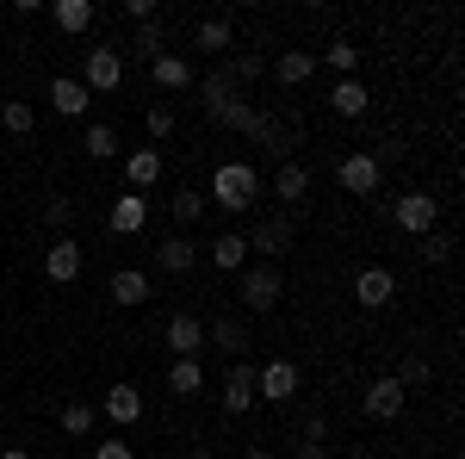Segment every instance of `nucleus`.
<instances>
[{"label":"nucleus","mask_w":465,"mask_h":459,"mask_svg":"<svg viewBox=\"0 0 465 459\" xmlns=\"http://www.w3.org/2000/svg\"><path fill=\"white\" fill-rule=\"evenodd\" d=\"M254 193H261V175H254L249 162H217L205 205H223V212H249V205H254Z\"/></svg>","instance_id":"f257e3e1"},{"label":"nucleus","mask_w":465,"mask_h":459,"mask_svg":"<svg viewBox=\"0 0 465 459\" xmlns=\"http://www.w3.org/2000/svg\"><path fill=\"white\" fill-rule=\"evenodd\" d=\"M280 298H286V274H280L273 261H249V267H242V304H249V311H273Z\"/></svg>","instance_id":"f03ea898"},{"label":"nucleus","mask_w":465,"mask_h":459,"mask_svg":"<svg viewBox=\"0 0 465 459\" xmlns=\"http://www.w3.org/2000/svg\"><path fill=\"white\" fill-rule=\"evenodd\" d=\"M391 217H397V230H410V236H434V224H440V199H429L422 186L416 193H403L391 205Z\"/></svg>","instance_id":"7ed1b4c3"},{"label":"nucleus","mask_w":465,"mask_h":459,"mask_svg":"<svg viewBox=\"0 0 465 459\" xmlns=\"http://www.w3.org/2000/svg\"><path fill=\"white\" fill-rule=\"evenodd\" d=\"M118 81H124V50H87V69H81V87H87V94H112V87H118Z\"/></svg>","instance_id":"20e7f679"},{"label":"nucleus","mask_w":465,"mask_h":459,"mask_svg":"<svg viewBox=\"0 0 465 459\" xmlns=\"http://www.w3.org/2000/svg\"><path fill=\"white\" fill-rule=\"evenodd\" d=\"M335 180H341V193L372 199V193H379V180H385V162H379V155H348V162L335 168Z\"/></svg>","instance_id":"39448f33"},{"label":"nucleus","mask_w":465,"mask_h":459,"mask_svg":"<svg viewBox=\"0 0 465 459\" xmlns=\"http://www.w3.org/2000/svg\"><path fill=\"white\" fill-rule=\"evenodd\" d=\"M403 404H410V391L397 385V373H385V379H372V385H366V416H372V423H397V416H403Z\"/></svg>","instance_id":"423d86ee"},{"label":"nucleus","mask_w":465,"mask_h":459,"mask_svg":"<svg viewBox=\"0 0 465 459\" xmlns=\"http://www.w3.org/2000/svg\"><path fill=\"white\" fill-rule=\"evenodd\" d=\"M81 267H87V248L74 243V236H56L50 254H44V274H50L56 285H74V280H81Z\"/></svg>","instance_id":"0eeeda50"},{"label":"nucleus","mask_w":465,"mask_h":459,"mask_svg":"<svg viewBox=\"0 0 465 459\" xmlns=\"http://www.w3.org/2000/svg\"><path fill=\"white\" fill-rule=\"evenodd\" d=\"M199 254L212 261L217 274H242V267H249V236H242V230H223V236H212Z\"/></svg>","instance_id":"6e6552de"},{"label":"nucleus","mask_w":465,"mask_h":459,"mask_svg":"<svg viewBox=\"0 0 465 459\" xmlns=\"http://www.w3.org/2000/svg\"><path fill=\"white\" fill-rule=\"evenodd\" d=\"M254 397H273V404L298 397V366H292V360H267V366H254Z\"/></svg>","instance_id":"1a4fd4ad"},{"label":"nucleus","mask_w":465,"mask_h":459,"mask_svg":"<svg viewBox=\"0 0 465 459\" xmlns=\"http://www.w3.org/2000/svg\"><path fill=\"white\" fill-rule=\"evenodd\" d=\"M254 404H261V397H254V366L236 360V366L223 373V410H230V416H249Z\"/></svg>","instance_id":"9d476101"},{"label":"nucleus","mask_w":465,"mask_h":459,"mask_svg":"<svg viewBox=\"0 0 465 459\" xmlns=\"http://www.w3.org/2000/svg\"><path fill=\"white\" fill-rule=\"evenodd\" d=\"M354 298L366 304V311H385L397 298V280H391V267H360V280H354Z\"/></svg>","instance_id":"9b49d317"},{"label":"nucleus","mask_w":465,"mask_h":459,"mask_svg":"<svg viewBox=\"0 0 465 459\" xmlns=\"http://www.w3.org/2000/svg\"><path fill=\"white\" fill-rule=\"evenodd\" d=\"M149 75H155V87H162V94H193V87H199L193 63H186V56H174V50H168V56H155V63H149Z\"/></svg>","instance_id":"f8f14e48"},{"label":"nucleus","mask_w":465,"mask_h":459,"mask_svg":"<svg viewBox=\"0 0 465 459\" xmlns=\"http://www.w3.org/2000/svg\"><path fill=\"white\" fill-rule=\"evenodd\" d=\"M162 180V149H124V193H149Z\"/></svg>","instance_id":"ddd939ff"},{"label":"nucleus","mask_w":465,"mask_h":459,"mask_svg":"<svg viewBox=\"0 0 465 459\" xmlns=\"http://www.w3.org/2000/svg\"><path fill=\"white\" fill-rule=\"evenodd\" d=\"M193 44H199L205 56H230V50H236V25H230L223 13H205V19L193 25Z\"/></svg>","instance_id":"4468645a"},{"label":"nucleus","mask_w":465,"mask_h":459,"mask_svg":"<svg viewBox=\"0 0 465 459\" xmlns=\"http://www.w3.org/2000/svg\"><path fill=\"white\" fill-rule=\"evenodd\" d=\"M155 267H162V274H193V267H199V243H193L186 230H174L168 243H155Z\"/></svg>","instance_id":"2eb2a0df"},{"label":"nucleus","mask_w":465,"mask_h":459,"mask_svg":"<svg viewBox=\"0 0 465 459\" xmlns=\"http://www.w3.org/2000/svg\"><path fill=\"white\" fill-rule=\"evenodd\" d=\"M168 348H174V360H199V348H205V323L193 317V311H180V317L168 323Z\"/></svg>","instance_id":"dca6fc26"},{"label":"nucleus","mask_w":465,"mask_h":459,"mask_svg":"<svg viewBox=\"0 0 465 459\" xmlns=\"http://www.w3.org/2000/svg\"><path fill=\"white\" fill-rule=\"evenodd\" d=\"M112 236H137V230H143L149 224V199L143 193H124V199H112Z\"/></svg>","instance_id":"f3484780"},{"label":"nucleus","mask_w":465,"mask_h":459,"mask_svg":"<svg viewBox=\"0 0 465 459\" xmlns=\"http://www.w3.org/2000/svg\"><path fill=\"white\" fill-rule=\"evenodd\" d=\"M106 292H112V304H124V311H137V304H149V274H143V267H118Z\"/></svg>","instance_id":"a211bd4d"},{"label":"nucleus","mask_w":465,"mask_h":459,"mask_svg":"<svg viewBox=\"0 0 465 459\" xmlns=\"http://www.w3.org/2000/svg\"><path fill=\"white\" fill-rule=\"evenodd\" d=\"M100 410H106V416H112V423H118V428L143 423V391H137V385H112V391H106V404H100Z\"/></svg>","instance_id":"6ab92c4d"},{"label":"nucleus","mask_w":465,"mask_h":459,"mask_svg":"<svg viewBox=\"0 0 465 459\" xmlns=\"http://www.w3.org/2000/svg\"><path fill=\"white\" fill-rule=\"evenodd\" d=\"M50 106L63 112V118H81V112L94 106V94H87L74 75H56V81H50Z\"/></svg>","instance_id":"aec40b11"},{"label":"nucleus","mask_w":465,"mask_h":459,"mask_svg":"<svg viewBox=\"0 0 465 459\" xmlns=\"http://www.w3.org/2000/svg\"><path fill=\"white\" fill-rule=\"evenodd\" d=\"M273 75H280V87H304L317 75V50H280L273 56Z\"/></svg>","instance_id":"412c9836"},{"label":"nucleus","mask_w":465,"mask_h":459,"mask_svg":"<svg viewBox=\"0 0 465 459\" xmlns=\"http://www.w3.org/2000/svg\"><path fill=\"white\" fill-rule=\"evenodd\" d=\"M292 248V230L280 224V217H267V224H254V236H249V254H267V261H280Z\"/></svg>","instance_id":"4be33fe9"},{"label":"nucleus","mask_w":465,"mask_h":459,"mask_svg":"<svg viewBox=\"0 0 465 459\" xmlns=\"http://www.w3.org/2000/svg\"><path fill=\"white\" fill-rule=\"evenodd\" d=\"M329 106H335V118H360V112L372 106V94H366V81H335L329 87Z\"/></svg>","instance_id":"5701e85b"},{"label":"nucleus","mask_w":465,"mask_h":459,"mask_svg":"<svg viewBox=\"0 0 465 459\" xmlns=\"http://www.w3.org/2000/svg\"><path fill=\"white\" fill-rule=\"evenodd\" d=\"M50 19H56L69 37H81L87 25H94V0H56V6H50Z\"/></svg>","instance_id":"b1692460"},{"label":"nucleus","mask_w":465,"mask_h":459,"mask_svg":"<svg viewBox=\"0 0 465 459\" xmlns=\"http://www.w3.org/2000/svg\"><path fill=\"white\" fill-rule=\"evenodd\" d=\"M205 342H217L223 354H242V348H249V323H242V317H217L212 329H205Z\"/></svg>","instance_id":"393cba45"},{"label":"nucleus","mask_w":465,"mask_h":459,"mask_svg":"<svg viewBox=\"0 0 465 459\" xmlns=\"http://www.w3.org/2000/svg\"><path fill=\"white\" fill-rule=\"evenodd\" d=\"M131 56H143V63H155V56H168V25H162V19H149V25H137V37H131Z\"/></svg>","instance_id":"a878e982"},{"label":"nucleus","mask_w":465,"mask_h":459,"mask_svg":"<svg viewBox=\"0 0 465 459\" xmlns=\"http://www.w3.org/2000/svg\"><path fill=\"white\" fill-rule=\"evenodd\" d=\"M273 193H280V199H304V193H311V168H304V162H280V168H273Z\"/></svg>","instance_id":"bb28decb"},{"label":"nucleus","mask_w":465,"mask_h":459,"mask_svg":"<svg viewBox=\"0 0 465 459\" xmlns=\"http://www.w3.org/2000/svg\"><path fill=\"white\" fill-rule=\"evenodd\" d=\"M168 391H174V397H199V391H205V366H199V360H174V366H168Z\"/></svg>","instance_id":"cd10ccee"},{"label":"nucleus","mask_w":465,"mask_h":459,"mask_svg":"<svg viewBox=\"0 0 465 459\" xmlns=\"http://www.w3.org/2000/svg\"><path fill=\"white\" fill-rule=\"evenodd\" d=\"M193 94H199V106H205V118H212V112L223 106V100H236V87H230V75H223V69H212L205 81H199V87H193Z\"/></svg>","instance_id":"c85d7f7f"},{"label":"nucleus","mask_w":465,"mask_h":459,"mask_svg":"<svg viewBox=\"0 0 465 459\" xmlns=\"http://www.w3.org/2000/svg\"><path fill=\"white\" fill-rule=\"evenodd\" d=\"M0 125H6L13 137H32V131H37V112H32V100H6V106H0Z\"/></svg>","instance_id":"c756f323"},{"label":"nucleus","mask_w":465,"mask_h":459,"mask_svg":"<svg viewBox=\"0 0 465 459\" xmlns=\"http://www.w3.org/2000/svg\"><path fill=\"white\" fill-rule=\"evenodd\" d=\"M168 212H174V224H180V230H186V224H199V217H205V193L180 186L174 199H168Z\"/></svg>","instance_id":"7c9ffc66"},{"label":"nucleus","mask_w":465,"mask_h":459,"mask_svg":"<svg viewBox=\"0 0 465 459\" xmlns=\"http://www.w3.org/2000/svg\"><path fill=\"white\" fill-rule=\"evenodd\" d=\"M81 149H87L94 162H112V155H118V131H112V125H87V137H81Z\"/></svg>","instance_id":"2f4dec72"},{"label":"nucleus","mask_w":465,"mask_h":459,"mask_svg":"<svg viewBox=\"0 0 465 459\" xmlns=\"http://www.w3.org/2000/svg\"><path fill=\"white\" fill-rule=\"evenodd\" d=\"M94 416H100V410H94V404H81V397L56 410V423H63V434H87V428H94Z\"/></svg>","instance_id":"473e14b6"},{"label":"nucleus","mask_w":465,"mask_h":459,"mask_svg":"<svg viewBox=\"0 0 465 459\" xmlns=\"http://www.w3.org/2000/svg\"><path fill=\"white\" fill-rule=\"evenodd\" d=\"M329 69L341 75V81H354V69H360V50L348 44V37H335V44H329Z\"/></svg>","instance_id":"72a5a7b5"},{"label":"nucleus","mask_w":465,"mask_h":459,"mask_svg":"<svg viewBox=\"0 0 465 459\" xmlns=\"http://www.w3.org/2000/svg\"><path fill=\"white\" fill-rule=\"evenodd\" d=\"M143 131H149L155 143H168V137H174V106H149V112H143Z\"/></svg>","instance_id":"f704fd0d"},{"label":"nucleus","mask_w":465,"mask_h":459,"mask_svg":"<svg viewBox=\"0 0 465 459\" xmlns=\"http://www.w3.org/2000/svg\"><path fill=\"white\" fill-rule=\"evenodd\" d=\"M223 75H230V87H249V81L267 75V63H261V56H236V69H223Z\"/></svg>","instance_id":"c9c22d12"},{"label":"nucleus","mask_w":465,"mask_h":459,"mask_svg":"<svg viewBox=\"0 0 465 459\" xmlns=\"http://www.w3.org/2000/svg\"><path fill=\"white\" fill-rule=\"evenodd\" d=\"M44 217H50V224H56V230H63V224H69V217H74V199H63V193H56V199H50V205H44Z\"/></svg>","instance_id":"e433bc0d"},{"label":"nucleus","mask_w":465,"mask_h":459,"mask_svg":"<svg viewBox=\"0 0 465 459\" xmlns=\"http://www.w3.org/2000/svg\"><path fill=\"white\" fill-rule=\"evenodd\" d=\"M124 19H131V25H149V19H155V0H124Z\"/></svg>","instance_id":"4c0bfd02"},{"label":"nucleus","mask_w":465,"mask_h":459,"mask_svg":"<svg viewBox=\"0 0 465 459\" xmlns=\"http://www.w3.org/2000/svg\"><path fill=\"white\" fill-rule=\"evenodd\" d=\"M94 459H137V454H131V441H100Z\"/></svg>","instance_id":"58836bf2"},{"label":"nucleus","mask_w":465,"mask_h":459,"mask_svg":"<svg viewBox=\"0 0 465 459\" xmlns=\"http://www.w3.org/2000/svg\"><path fill=\"white\" fill-rule=\"evenodd\" d=\"M298 459H335V454H329L322 441H304V447H298Z\"/></svg>","instance_id":"ea45409f"},{"label":"nucleus","mask_w":465,"mask_h":459,"mask_svg":"<svg viewBox=\"0 0 465 459\" xmlns=\"http://www.w3.org/2000/svg\"><path fill=\"white\" fill-rule=\"evenodd\" d=\"M0 459H32V454H25V447H6V454H0Z\"/></svg>","instance_id":"a19ab883"},{"label":"nucleus","mask_w":465,"mask_h":459,"mask_svg":"<svg viewBox=\"0 0 465 459\" xmlns=\"http://www.w3.org/2000/svg\"><path fill=\"white\" fill-rule=\"evenodd\" d=\"M249 459H273V447H249Z\"/></svg>","instance_id":"79ce46f5"},{"label":"nucleus","mask_w":465,"mask_h":459,"mask_svg":"<svg viewBox=\"0 0 465 459\" xmlns=\"http://www.w3.org/2000/svg\"><path fill=\"white\" fill-rule=\"evenodd\" d=\"M193 459H217V454H212V447H193Z\"/></svg>","instance_id":"37998d69"},{"label":"nucleus","mask_w":465,"mask_h":459,"mask_svg":"<svg viewBox=\"0 0 465 459\" xmlns=\"http://www.w3.org/2000/svg\"><path fill=\"white\" fill-rule=\"evenodd\" d=\"M447 459H453V454H447Z\"/></svg>","instance_id":"c03bdc74"}]
</instances>
